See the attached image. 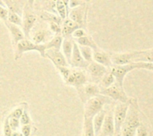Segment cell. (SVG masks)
<instances>
[{
    "label": "cell",
    "instance_id": "cell-1",
    "mask_svg": "<svg viewBox=\"0 0 153 136\" xmlns=\"http://www.w3.org/2000/svg\"><path fill=\"white\" fill-rule=\"evenodd\" d=\"M141 126L139 105L135 99L129 100V109L126 120L121 127V136H135L137 128Z\"/></svg>",
    "mask_w": 153,
    "mask_h": 136
},
{
    "label": "cell",
    "instance_id": "cell-2",
    "mask_svg": "<svg viewBox=\"0 0 153 136\" xmlns=\"http://www.w3.org/2000/svg\"><path fill=\"white\" fill-rule=\"evenodd\" d=\"M108 102H109V99L103 94H99L88 99L84 106V118H93L95 115L103 110L105 103Z\"/></svg>",
    "mask_w": 153,
    "mask_h": 136
},
{
    "label": "cell",
    "instance_id": "cell-3",
    "mask_svg": "<svg viewBox=\"0 0 153 136\" xmlns=\"http://www.w3.org/2000/svg\"><path fill=\"white\" fill-rule=\"evenodd\" d=\"M30 51H37L42 57H45L46 45L45 44H36L33 41H30L25 37L15 45L14 59L19 60L24 53Z\"/></svg>",
    "mask_w": 153,
    "mask_h": 136
},
{
    "label": "cell",
    "instance_id": "cell-4",
    "mask_svg": "<svg viewBox=\"0 0 153 136\" xmlns=\"http://www.w3.org/2000/svg\"><path fill=\"white\" fill-rule=\"evenodd\" d=\"M100 94L108 96L115 101H118L119 102H128L129 98L127 97L124 87H121L117 83L112 85L107 88H100Z\"/></svg>",
    "mask_w": 153,
    "mask_h": 136
},
{
    "label": "cell",
    "instance_id": "cell-5",
    "mask_svg": "<svg viewBox=\"0 0 153 136\" xmlns=\"http://www.w3.org/2000/svg\"><path fill=\"white\" fill-rule=\"evenodd\" d=\"M31 9L32 8H30L29 6V4H26L24 6L23 12H22V22L21 27H22V29L26 38L30 36V33L32 28L35 26V23L37 21V17Z\"/></svg>",
    "mask_w": 153,
    "mask_h": 136
},
{
    "label": "cell",
    "instance_id": "cell-6",
    "mask_svg": "<svg viewBox=\"0 0 153 136\" xmlns=\"http://www.w3.org/2000/svg\"><path fill=\"white\" fill-rule=\"evenodd\" d=\"M87 82H88L87 75L80 69L73 68V67L71 68V71H70L68 78L65 81L66 85L74 86L76 89L80 88L81 86L85 85Z\"/></svg>",
    "mask_w": 153,
    "mask_h": 136
},
{
    "label": "cell",
    "instance_id": "cell-7",
    "mask_svg": "<svg viewBox=\"0 0 153 136\" xmlns=\"http://www.w3.org/2000/svg\"><path fill=\"white\" fill-rule=\"evenodd\" d=\"M134 69H135V68H134V62H132V63L125 64V65H113L110 68V72L115 77L116 83L121 87H124L126 76Z\"/></svg>",
    "mask_w": 153,
    "mask_h": 136
},
{
    "label": "cell",
    "instance_id": "cell-8",
    "mask_svg": "<svg viewBox=\"0 0 153 136\" xmlns=\"http://www.w3.org/2000/svg\"><path fill=\"white\" fill-rule=\"evenodd\" d=\"M129 109V102H120L116 106L114 114V122H115V133H120L121 127L126 120L127 111Z\"/></svg>",
    "mask_w": 153,
    "mask_h": 136
},
{
    "label": "cell",
    "instance_id": "cell-9",
    "mask_svg": "<svg viewBox=\"0 0 153 136\" xmlns=\"http://www.w3.org/2000/svg\"><path fill=\"white\" fill-rule=\"evenodd\" d=\"M45 57L48 58L56 67H57V66H61V67L70 66V64H69L68 61L66 60L65 56L64 55V53L62 52H60V49H56V48L46 49Z\"/></svg>",
    "mask_w": 153,
    "mask_h": 136
},
{
    "label": "cell",
    "instance_id": "cell-10",
    "mask_svg": "<svg viewBox=\"0 0 153 136\" xmlns=\"http://www.w3.org/2000/svg\"><path fill=\"white\" fill-rule=\"evenodd\" d=\"M69 64L71 67L77 68V69H86L89 65V62L86 61L82 57L81 51L79 49V45L76 42L74 43V49H73Z\"/></svg>",
    "mask_w": 153,
    "mask_h": 136
},
{
    "label": "cell",
    "instance_id": "cell-11",
    "mask_svg": "<svg viewBox=\"0 0 153 136\" xmlns=\"http://www.w3.org/2000/svg\"><path fill=\"white\" fill-rule=\"evenodd\" d=\"M77 90H78L81 97L82 95L84 96V98L82 99L83 102L85 101V98H86V100H88L91 97L100 94V87L95 83H88L87 82L85 85H83Z\"/></svg>",
    "mask_w": 153,
    "mask_h": 136
},
{
    "label": "cell",
    "instance_id": "cell-12",
    "mask_svg": "<svg viewBox=\"0 0 153 136\" xmlns=\"http://www.w3.org/2000/svg\"><path fill=\"white\" fill-rule=\"evenodd\" d=\"M116 130H115L114 114L113 112L108 111V113H106L101 131L97 136H113Z\"/></svg>",
    "mask_w": 153,
    "mask_h": 136
},
{
    "label": "cell",
    "instance_id": "cell-13",
    "mask_svg": "<svg viewBox=\"0 0 153 136\" xmlns=\"http://www.w3.org/2000/svg\"><path fill=\"white\" fill-rule=\"evenodd\" d=\"M89 75L93 79H100L104 77V75L108 72V68L92 61L89 63L88 67L86 68Z\"/></svg>",
    "mask_w": 153,
    "mask_h": 136
},
{
    "label": "cell",
    "instance_id": "cell-14",
    "mask_svg": "<svg viewBox=\"0 0 153 136\" xmlns=\"http://www.w3.org/2000/svg\"><path fill=\"white\" fill-rule=\"evenodd\" d=\"M4 24L6 26V28L8 29L11 37H12V40H13V44L15 45L19 41L22 40L23 38H25V35L22 29V28H20V26L13 24L11 22H9L8 20L4 21Z\"/></svg>",
    "mask_w": 153,
    "mask_h": 136
},
{
    "label": "cell",
    "instance_id": "cell-15",
    "mask_svg": "<svg viewBox=\"0 0 153 136\" xmlns=\"http://www.w3.org/2000/svg\"><path fill=\"white\" fill-rule=\"evenodd\" d=\"M93 61L108 68H111L113 66L112 61H111V55L104 51L100 50L99 48L96 50H93Z\"/></svg>",
    "mask_w": 153,
    "mask_h": 136
},
{
    "label": "cell",
    "instance_id": "cell-16",
    "mask_svg": "<svg viewBox=\"0 0 153 136\" xmlns=\"http://www.w3.org/2000/svg\"><path fill=\"white\" fill-rule=\"evenodd\" d=\"M68 15L72 20H74V22H76L77 24H79L81 27H82L83 23H84V16H85V9L83 5H78L75 6L74 8L71 9V11L68 12Z\"/></svg>",
    "mask_w": 153,
    "mask_h": 136
},
{
    "label": "cell",
    "instance_id": "cell-17",
    "mask_svg": "<svg viewBox=\"0 0 153 136\" xmlns=\"http://www.w3.org/2000/svg\"><path fill=\"white\" fill-rule=\"evenodd\" d=\"M111 55V61L114 65H125L133 62V52L113 53Z\"/></svg>",
    "mask_w": 153,
    "mask_h": 136
},
{
    "label": "cell",
    "instance_id": "cell-18",
    "mask_svg": "<svg viewBox=\"0 0 153 136\" xmlns=\"http://www.w3.org/2000/svg\"><path fill=\"white\" fill-rule=\"evenodd\" d=\"M133 62H153V49L133 52Z\"/></svg>",
    "mask_w": 153,
    "mask_h": 136
},
{
    "label": "cell",
    "instance_id": "cell-19",
    "mask_svg": "<svg viewBox=\"0 0 153 136\" xmlns=\"http://www.w3.org/2000/svg\"><path fill=\"white\" fill-rule=\"evenodd\" d=\"M63 26H62V36L65 37H70L72 36V34L74 33V31L79 28H82L79 24H77L76 22H74V20H72L70 18H65L63 21Z\"/></svg>",
    "mask_w": 153,
    "mask_h": 136
},
{
    "label": "cell",
    "instance_id": "cell-20",
    "mask_svg": "<svg viewBox=\"0 0 153 136\" xmlns=\"http://www.w3.org/2000/svg\"><path fill=\"white\" fill-rule=\"evenodd\" d=\"M74 41L70 37H65V39L63 40V43L61 45L63 53L65 56L68 62H70V60H71V56H72V53H73V49H74Z\"/></svg>",
    "mask_w": 153,
    "mask_h": 136
},
{
    "label": "cell",
    "instance_id": "cell-21",
    "mask_svg": "<svg viewBox=\"0 0 153 136\" xmlns=\"http://www.w3.org/2000/svg\"><path fill=\"white\" fill-rule=\"evenodd\" d=\"M51 34L46 29H38L32 35V41L36 44H46V41L49 39Z\"/></svg>",
    "mask_w": 153,
    "mask_h": 136
},
{
    "label": "cell",
    "instance_id": "cell-22",
    "mask_svg": "<svg viewBox=\"0 0 153 136\" xmlns=\"http://www.w3.org/2000/svg\"><path fill=\"white\" fill-rule=\"evenodd\" d=\"M105 116H106V111L104 110H102L100 112H99L97 115H95L94 118H92L93 127H94L96 136L98 135L101 131V128H102V126L104 123V119H105Z\"/></svg>",
    "mask_w": 153,
    "mask_h": 136
},
{
    "label": "cell",
    "instance_id": "cell-23",
    "mask_svg": "<svg viewBox=\"0 0 153 136\" xmlns=\"http://www.w3.org/2000/svg\"><path fill=\"white\" fill-rule=\"evenodd\" d=\"M62 43H63V37H62V35L61 34H55V36L51 38V40L45 44L46 49H48V48L60 49L61 45H62Z\"/></svg>",
    "mask_w": 153,
    "mask_h": 136
},
{
    "label": "cell",
    "instance_id": "cell-24",
    "mask_svg": "<svg viewBox=\"0 0 153 136\" xmlns=\"http://www.w3.org/2000/svg\"><path fill=\"white\" fill-rule=\"evenodd\" d=\"M82 136H96L94 127H93V122L92 118H84L83 122V135Z\"/></svg>",
    "mask_w": 153,
    "mask_h": 136
},
{
    "label": "cell",
    "instance_id": "cell-25",
    "mask_svg": "<svg viewBox=\"0 0 153 136\" xmlns=\"http://www.w3.org/2000/svg\"><path fill=\"white\" fill-rule=\"evenodd\" d=\"M76 43L79 45H84V46H89L91 48H92L93 50H96L98 49L99 47L97 46V45L95 44V42L93 41V39L89 37V36H84V37H79V38H76Z\"/></svg>",
    "mask_w": 153,
    "mask_h": 136
},
{
    "label": "cell",
    "instance_id": "cell-26",
    "mask_svg": "<svg viewBox=\"0 0 153 136\" xmlns=\"http://www.w3.org/2000/svg\"><path fill=\"white\" fill-rule=\"evenodd\" d=\"M40 18L46 21H48V22H56V23H58V24H62L63 23V20L62 18L59 16V15H56V14H53V13H50V12H44L40 14Z\"/></svg>",
    "mask_w": 153,
    "mask_h": 136
},
{
    "label": "cell",
    "instance_id": "cell-27",
    "mask_svg": "<svg viewBox=\"0 0 153 136\" xmlns=\"http://www.w3.org/2000/svg\"><path fill=\"white\" fill-rule=\"evenodd\" d=\"M79 49L81 51V53L84 60L88 61L89 63L93 61V49L89 47V46H84V45H79Z\"/></svg>",
    "mask_w": 153,
    "mask_h": 136
},
{
    "label": "cell",
    "instance_id": "cell-28",
    "mask_svg": "<svg viewBox=\"0 0 153 136\" xmlns=\"http://www.w3.org/2000/svg\"><path fill=\"white\" fill-rule=\"evenodd\" d=\"M56 10H57L58 15L62 18V20H64L65 18H67L68 6L64 2H62L61 0H56Z\"/></svg>",
    "mask_w": 153,
    "mask_h": 136
},
{
    "label": "cell",
    "instance_id": "cell-29",
    "mask_svg": "<svg viewBox=\"0 0 153 136\" xmlns=\"http://www.w3.org/2000/svg\"><path fill=\"white\" fill-rule=\"evenodd\" d=\"M116 83V79L115 77L113 76V74L109 71H108L104 77L101 78V88H107L111 86L112 85H114Z\"/></svg>",
    "mask_w": 153,
    "mask_h": 136
},
{
    "label": "cell",
    "instance_id": "cell-30",
    "mask_svg": "<svg viewBox=\"0 0 153 136\" xmlns=\"http://www.w3.org/2000/svg\"><path fill=\"white\" fill-rule=\"evenodd\" d=\"M7 20L13 24L18 25V26H22V17L15 12L10 11L8 12V17H7Z\"/></svg>",
    "mask_w": 153,
    "mask_h": 136
},
{
    "label": "cell",
    "instance_id": "cell-31",
    "mask_svg": "<svg viewBox=\"0 0 153 136\" xmlns=\"http://www.w3.org/2000/svg\"><path fill=\"white\" fill-rule=\"evenodd\" d=\"M23 111H24V108L22 107V105H19V106H17L16 108H14L11 111V113L9 114L8 117L9 118H19L20 119V118L22 115Z\"/></svg>",
    "mask_w": 153,
    "mask_h": 136
},
{
    "label": "cell",
    "instance_id": "cell-32",
    "mask_svg": "<svg viewBox=\"0 0 153 136\" xmlns=\"http://www.w3.org/2000/svg\"><path fill=\"white\" fill-rule=\"evenodd\" d=\"M8 122H9V125L12 128V130L14 132V131H17L18 129L21 128V122H20V119L19 118H9L8 117Z\"/></svg>",
    "mask_w": 153,
    "mask_h": 136
},
{
    "label": "cell",
    "instance_id": "cell-33",
    "mask_svg": "<svg viewBox=\"0 0 153 136\" xmlns=\"http://www.w3.org/2000/svg\"><path fill=\"white\" fill-rule=\"evenodd\" d=\"M135 69H148L153 71V62H134Z\"/></svg>",
    "mask_w": 153,
    "mask_h": 136
},
{
    "label": "cell",
    "instance_id": "cell-34",
    "mask_svg": "<svg viewBox=\"0 0 153 136\" xmlns=\"http://www.w3.org/2000/svg\"><path fill=\"white\" fill-rule=\"evenodd\" d=\"M20 122H21V126L31 124V119H30V114H29L27 109H24V111L20 118Z\"/></svg>",
    "mask_w": 153,
    "mask_h": 136
},
{
    "label": "cell",
    "instance_id": "cell-35",
    "mask_svg": "<svg viewBox=\"0 0 153 136\" xmlns=\"http://www.w3.org/2000/svg\"><path fill=\"white\" fill-rule=\"evenodd\" d=\"M13 130L9 125L8 122V117L5 118L4 122V126H3V133H4V136H11L13 134Z\"/></svg>",
    "mask_w": 153,
    "mask_h": 136
},
{
    "label": "cell",
    "instance_id": "cell-36",
    "mask_svg": "<svg viewBox=\"0 0 153 136\" xmlns=\"http://www.w3.org/2000/svg\"><path fill=\"white\" fill-rule=\"evenodd\" d=\"M61 24L56 23V22H49V30L54 32L55 34H61L62 32V27Z\"/></svg>",
    "mask_w": 153,
    "mask_h": 136
},
{
    "label": "cell",
    "instance_id": "cell-37",
    "mask_svg": "<svg viewBox=\"0 0 153 136\" xmlns=\"http://www.w3.org/2000/svg\"><path fill=\"white\" fill-rule=\"evenodd\" d=\"M87 34H86L85 30L83 29H82V28H79V29H75L74 31V33L72 34V37L76 39V38H79V37H84Z\"/></svg>",
    "mask_w": 153,
    "mask_h": 136
},
{
    "label": "cell",
    "instance_id": "cell-38",
    "mask_svg": "<svg viewBox=\"0 0 153 136\" xmlns=\"http://www.w3.org/2000/svg\"><path fill=\"white\" fill-rule=\"evenodd\" d=\"M21 133L23 136H30L31 133V126L30 125H23L21 126Z\"/></svg>",
    "mask_w": 153,
    "mask_h": 136
},
{
    "label": "cell",
    "instance_id": "cell-39",
    "mask_svg": "<svg viewBox=\"0 0 153 136\" xmlns=\"http://www.w3.org/2000/svg\"><path fill=\"white\" fill-rule=\"evenodd\" d=\"M8 12L9 10L4 8V6L0 5V19L4 22L7 20V17H8Z\"/></svg>",
    "mask_w": 153,
    "mask_h": 136
},
{
    "label": "cell",
    "instance_id": "cell-40",
    "mask_svg": "<svg viewBox=\"0 0 153 136\" xmlns=\"http://www.w3.org/2000/svg\"><path fill=\"white\" fill-rule=\"evenodd\" d=\"M135 135H136V136H148V130L143 125H141L137 128Z\"/></svg>",
    "mask_w": 153,
    "mask_h": 136
},
{
    "label": "cell",
    "instance_id": "cell-41",
    "mask_svg": "<svg viewBox=\"0 0 153 136\" xmlns=\"http://www.w3.org/2000/svg\"><path fill=\"white\" fill-rule=\"evenodd\" d=\"M11 136H23V135H22V133H19V132H17V131H14V132H13V134H12V135Z\"/></svg>",
    "mask_w": 153,
    "mask_h": 136
},
{
    "label": "cell",
    "instance_id": "cell-42",
    "mask_svg": "<svg viewBox=\"0 0 153 136\" xmlns=\"http://www.w3.org/2000/svg\"><path fill=\"white\" fill-rule=\"evenodd\" d=\"M34 1L35 0H28V4H29V6L30 7V8H32L33 7V4H34Z\"/></svg>",
    "mask_w": 153,
    "mask_h": 136
},
{
    "label": "cell",
    "instance_id": "cell-43",
    "mask_svg": "<svg viewBox=\"0 0 153 136\" xmlns=\"http://www.w3.org/2000/svg\"><path fill=\"white\" fill-rule=\"evenodd\" d=\"M61 1H62V2H64V3L68 6V4H69V1H70V0H61Z\"/></svg>",
    "mask_w": 153,
    "mask_h": 136
},
{
    "label": "cell",
    "instance_id": "cell-44",
    "mask_svg": "<svg viewBox=\"0 0 153 136\" xmlns=\"http://www.w3.org/2000/svg\"><path fill=\"white\" fill-rule=\"evenodd\" d=\"M113 136H121V133H115Z\"/></svg>",
    "mask_w": 153,
    "mask_h": 136
}]
</instances>
